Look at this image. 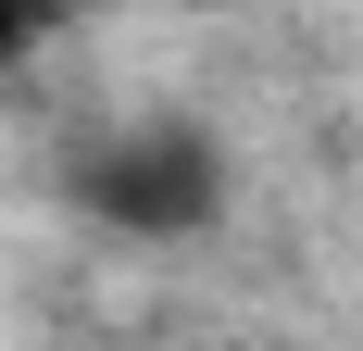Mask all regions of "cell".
<instances>
[{
    "instance_id": "6da1fadb",
    "label": "cell",
    "mask_w": 363,
    "mask_h": 351,
    "mask_svg": "<svg viewBox=\"0 0 363 351\" xmlns=\"http://www.w3.org/2000/svg\"><path fill=\"white\" fill-rule=\"evenodd\" d=\"M63 201L113 239H201L225 213V151L188 113H125V126L63 151Z\"/></svg>"
},
{
    "instance_id": "7a4b0ae2",
    "label": "cell",
    "mask_w": 363,
    "mask_h": 351,
    "mask_svg": "<svg viewBox=\"0 0 363 351\" xmlns=\"http://www.w3.org/2000/svg\"><path fill=\"white\" fill-rule=\"evenodd\" d=\"M38 26H50V0H0V63H13V50H26Z\"/></svg>"
}]
</instances>
